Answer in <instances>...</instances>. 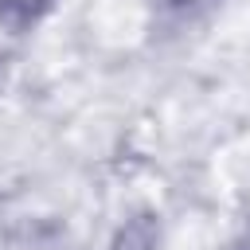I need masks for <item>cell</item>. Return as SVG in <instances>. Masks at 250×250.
I'll return each instance as SVG.
<instances>
[{
  "label": "cell",
  "instance_id": "1",
  "mask_svg": "<svg viewBox=\"0 0 250 250\" xmlns=\"http://www.w3.org/2000/svg\"><path fill=\"white\" fill-rule=\"evenodd\" d=\"M51 0H0V20L12 27V31H23L31 27L43 12H47Z\"/></svg>",
  "mask_w": 250,
  "mask_h": 250
}]
</instances>
